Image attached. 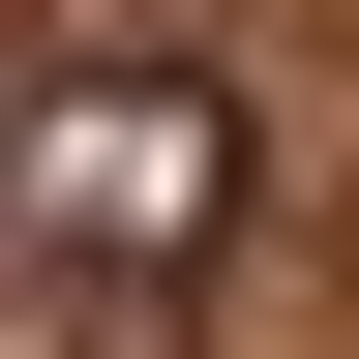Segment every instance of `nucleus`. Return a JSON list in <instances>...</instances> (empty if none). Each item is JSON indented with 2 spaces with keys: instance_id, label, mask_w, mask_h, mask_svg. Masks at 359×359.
Segmentation results:
<instances>
[{
  "instance_id": "f257e3e1",
  "label": "nucleus",
  "mask_w": 359,
  "mask_h": 359,
  "mask_svg": "<svg viewBox=\"0 0 359 359\" xmlns=\"http://www.w3.org/2000/svg\"><path fill=\"white\" fill-rule=\"evenodd\" d=\"M240 240V90L210 60H60L30 90V269L60 299H180Z\"/></svg>"
}]
</instances>
